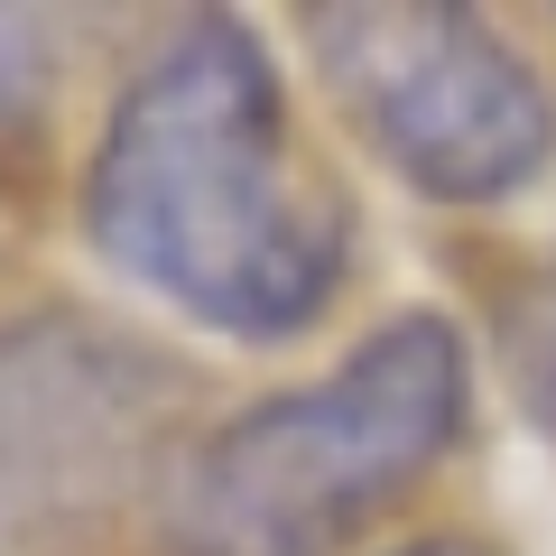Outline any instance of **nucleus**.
<instances>
[{
    "label": "nucleus",
    "instance_id": "f257e3e1",
    "mask_svg": "<svg viewBox=\"0 0 556 556\" xmlns=\"http://www.w3.org/2000/svg\"><path fill=\"white\" fill-rule=\"evenodd\" d=\"M93 241L223 334H298L353 260L334 177L241 20H195L121 93L93 159Z\"/></svg>",
    "mask_w": 556,
    "mask_h": 556
},
{
    "label": "nucleus",
    "instance_id": "f03ea898",
    "mask_svg": "<svg viewBox=\"0 0 556 556\" xmlns=\"http://www.w3.org/2000/svg\"><path fill=\"white\" fill-rule=\"evenodd\" d=\"M473 408V362L445 316H399L362 353L177 464L167 556H334L380 501H399Z\"/></svg>",
    "mask_w": 556,
    "mask_h": 556
},
{
    "label": "nucleus",
    "instance_id": "7ed1b4c3",
    "mask_svg": "<svg viewBox=\"0 0 556 556\" xmlns=\"http://www.w3.org/2000/svg\"><path fill=\"white\" fill-rule=\"evenodd\" d=\"M306 38L343 112L417 195L492 204L556 159V93L464 10H316Z\"/></svg>",
    "mask_w": 556,
    "mask_h": 556
},
{
    "label": "nucleus",
    "instance_id": "20e7f679",
    "mask_svg": "<svg viewBox=\"0 0 556 556\" xmlns=\"http://www.w3.org/2000/svg\"><path fill=\"white\" fill-rule=\"evenodd\" d=\"M167 371L102 325H0V556H65L149 473Z\"/></svg>",
    "mask_w": 556,
    "mask_h": 556
},
{
    "label": "nucleus",
    "instance_id": "39448f33",
    "mask_svg": "<svg viewBox=\"0 0 556 556\" xmlns=\"http://www.w3.org/2000/svg\"><path fill=\"white\" fill-rule=\"evenodd\" d=\"M510 371H519V390H529V417L556 437V278H538L529 298H519V316H510Z\"/></svg>",
    "mask_w": 556,
    "mask_h": 556
},
{
    "label": "nucleus",
    "instance_id": "423d86ee",
    "mask_svg": "<svg viewBox=\"0 0 556 556\" xmlns=\"http://www.w3.org/2000/svg\"><path fill=\"white\" fill-rule=\"evenodd\" d=\"M38 93H47V38H38V20L0 10V121H28Z\"/></svg>",
    "mask_w": 556,
    "mask_h": 556
},
{
    "label": "nucleus",
    "instance_id": "0eeeda50",
    "mask_svg": "<svg viewBox=\"0 0 556 556\" xmlns=\"http://www.w3.org/2000/svg\"><path fill=\"white\" fill-rule=\"evenodd\" d=\"M408 556H492V547H464V538H437V547H408Z\"/></svg>",
    "mask_w": 556,
    "mask_h": 556
}]
</instances>
